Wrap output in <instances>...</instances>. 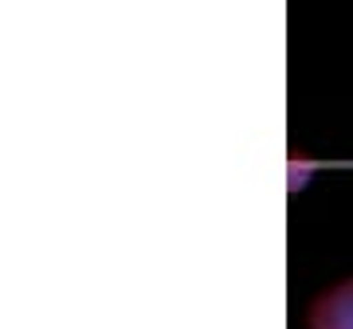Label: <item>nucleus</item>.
<instances>
[{
	"mask_svg": "<svg viewBox=\"0 0 353 329\" xmlns=\"http://www.w3.org/2000/svg\"><path fill=\"white\" fill-rule=\"evenodd\" d=\"M310 329H353V279L310 306Z\"/></svg>",
	"mask_w": 353,
	"mask_h": 329,
	"instance_id": "nucleus-1",
	"label": "nucleus"
}]
</instances>
